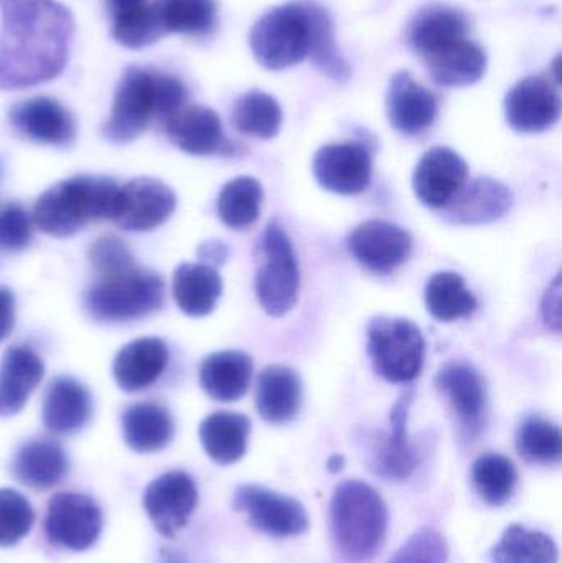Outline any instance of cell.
Here are the masks:
<instances>
[{
	"label": "cell",
	"instance_id": "cell-1",
	"mask_svg": "<svg viewBox=\"0 0 562 563\" xmlns=\"http://www.w3.org/2000/svg\"><path fill=\"white\" fill-rule=\"evenodd\" d=\"M0 89L33 88L62 75L75 22L56 0H0Z\"/></svg>",
	"mask_w": 562,
	"mask_h": 563
},
{
	"label": "cell",
	"instance_id": "cell-2",
	"mask_svg": "<svg viewBox=\"0 0 562 563\" xmlns=\"http://www.w3.org/2000/svg\"><path fill=\"white\" fill-rule=\"evenodd\" d=\"M187 98V88L177 76L129 66L119 79L102 134L114 144H129L141 137L154 119L167 122L177 114Z\"/></svg>",
	"mask_w": 562,
	"mask_h": 563
},
{
	"label": "cell",
	"instance_id": "cell-3",
	"mask_svg": "<svg viewBox=\"0 0 562 563\" xmlns=\"http://www.w3.org/2000/svg\"><path fill=\"white\" fill-rule=\"evenodd\" d=\"M119 187L108 177L78 175L59 181L36 200L32 223L58 240L75 236L95 221L112 220Z\"/></svg>",
	"mask_w": 562,
	"mask_h": 563
},
{
	"label": "cell",
	"instance_id": "cell-4",
	"mask_svg": "<svg viewBox=\"0 0 562 563\" xmlns=\"http://www.w3.org/2000/svg\"><path fill=\"white\" fill-rule=\"evenodd\" d=\"M330 531L337 549L346 561H368L385 542L388 508L372 486L360 479H349L337 486L333 493Z\"/></svg>",
	"mask_w": 562,
	"mask_h": 563
},
{
	"label": "cell",
	"instance_id": "cell-5",
	"mask_svg": "<svg viewBox=\"0 0 562 563\" xmlns=\"http://www.w3.org/2000/svg\"><path fill=\"white\" fill-rule=\"evenodd\" d=\"M165 284L157 273L137 266L125 273L99 277L86 294L92 318L108 323L141 320L164 303Z\"/></svg>",
	"mask_w": 562,
	"mask_h": 563
},
{
	"label": "cell",
	"instance_id": "cell-6",
	"mask_svg": "<svg viewBox=\"0 0 562 563\" xmlns=\"http://www.w3.org/2000/svg\"><path fill=\"white\" fill-rule=\"evenodd\" d=\"M250 45L256 62L269 71L299 65L309 56L307 2L286 3L264 13L251 30Z\"/></svg>",
	"mask_w": 562,
	"mask_h": 563
},
{
	"label": "cell",
	"instance_id": "cell-7",
	"mask_svg": "<svg viewBox=\"0 0 562 563\" xmlns=\"http://www.w3.org/2000/svg\"><path fill=\"white\" fill-rule=\"evenodd\" d=\"M366 336L370 360L379 377L405 384L421 374L426 340L418 324L406 318L378 317L370 321Z\"/></svg>",
	"mask_w": 562,
	"mask_h": 563
},
{
	"label": "cell",
	"instance_id": "cell-8",
	"mask_svg": "<svg viewBox=\"0 0 562 563\" xmlns=\"http://www.w3.org/2000/svg\"><path fill=\"white\" fill-rule=\"evenodd\" d=\"M264 264L257 271V301L271 317L289 313L299 298L300 273L290 238L277 221H271L263 238Z\"/></svg>",
	"mask_w": 562,
	"mask_h": 563
},
{
	"label": "cell",
	"instance_id": "cell-9",
	"mask_svg": "<svg viewBox=\"0 0 562 563\" xmlns=\"http://www.w3.org/2000/svg\"><path fill=\"white\" fill-rule=\"evenodd\" d=\"M102 529V515L95 499L79 493H58L48 503L46 539L56 548L82 552L96 544Z\"/></svg>",
	"mask_w": 562,
	"mask_h": 563
},
{
	"label": "cell",
	"instance_id": "cell-10",
	"mask_svg": "<svg viewBox=\"0 0 562 563\" xmlns=\"http://www.w3.org/2000/svg\"><path fill=\"white\" fill-rule=\"evenodd\" d=\"M233 506L250 525L271 538H296L309 529V516L297 499L257 485L240 486Z\"/></svg>",
	"mask_w": 562,
	"mask_h": 563
},
{
	"label": "cell",
	"instance_id": "cell-11",
	"mask_svg": "<svg viewBox=\"0 0 562 563\" xmlns=\"http://www.w3.org/2000/svg\"><path fill=\"white\" fill-rule=\"evenodd\" d=\"M177 208V197L170 187L157 178H135L119 188L112 221L115 227L134 233H145L162 227Z\"/></svg>",
	"mask_w": 562,
	"mask_h": 563
},
{
	"label": "cell",
	"instance_id": "cell-12",
	"mask_svg": "<svg viewBox=\"0 0 562 563\" xmlns=\"http://www.w3.org/2000/svg\"><path fill=\"white\" fill-rule=\"evenodd\" d=\"M436 386L449 400L462 433L471 442L477 439L487 419V389L477 369L462 361H452L439 369Z\"/></svg>",
	"mask_w": 562,
	"mask_h": 563
},
{
	"label": "cell",
	"instance_id": "cell-13",
	"mask_svg": "<svg viewBox=\"0 0 562 563\" xmlns=\"http://www.w3.org/2000/svg\"><path fill=\"white\" fill-rule=\"evenodd\" d=\"M197 505V485L185 472L165 473L144 492L145 512L165 538H175L188 525Z\"/></svg>",
	"mask_w": 562,
	"mask_h": 563
},
{
	"label": "cell",
	"instance_id": "cell-14",
	"mask_svg": "<svg viewBox=\"0 0 562 563\" xmlns=\"http://www.w3.org/2000/svg\"><path fill=\"white\" fill-rule=\"evenodd\" d=\"M561 115L558 86L544 76L521 79L505 98V118L520 134H540L553 128Z\"/></svg>",
	"mask_w": 562,
	"mask_h": 563
},
{
	"label": "cell",
	"instance_id": "cell-15",
	"mask_svg": "<svg viewBox=\"0 0 562 563\" xmlns=\"http://www.w3.org/2000/svg\"><path fill=\"white\" fill-rule=\"evenodd\" d=\"M349 251L370 273L389 274L411 256L412 238L405 228L389 221H366L350 234Z\"/></svg>",
	"mask_w": 562,
	"mask_h": 563
},
{
	"label": "cell",
	"instance_id": "cell-16",
	"mask_svg": "<svg viewBox=\"0 0 562 563\" xmlns=\"http://www.w3.org/2000/svg\"><path fill=\"white\" fill-rule=\"evenodd\" d=\"M467 162L449 147H432L412 174V190L425 207L444 210L467 184Z\"/></svg>",
	"mask_w": 562,
	"mask_h": 563
},
{
	"label": "cell",
	"instance_id": "cell-17",
	"mask_svg": "<svg viewBox=\"0 0 562 563\" xmlns=\"http://www.w3.org/2000/svg\"><path fill=\"white\" fill-rule=\"evenodd\" d=\"M313 177L323 190L337 195H360L372 181V155L362 144H330L317 151Z\"/></svg>",
	"mask_w": 562,
	"mask_h": 563
},
{
	"label": "cell",
	"instance_id": "cell-18",
	"mask_svg": "<svg viewBox=\"0 0 562 563\" xmlns=\"http://www.w3.org/2000/svg\"><path fill=\"white\" fill-rule=\"evenodd\" d=\"M9 121L16 134L36 144L69 145L75 141V119L48 96H36L10 108Z\"/></svg>",
	"mask_w": 562,
	"mask_h": 563
},
{
	"label": "cell",
	"instance_id": "cell-19",
	"mask_svg": "<svg viewBox=\"0 0 562 563\" xmlns=\"http://www.w3.org/2000/svg\"><path fill=\"white\" fill-rule=\"evenodd\" d=\"M386 112L396 131L418 135L434 124L439 102L434 92L419 85L408 71H399L389 81Z\"/></svg>",
	"mask_w": 562,
	"mask_h": 563
},
{
	"label": "cell",
	"instance_id": "cell-20",
	"mask_svg": "<svg viewBox=\"0 0 562 563\" xmlns=\"http://www.w3.org/2000/svg\"><path fill=\"white\" fill-rule=\"evenodd\" d=\"M175 147L190 155L231 154L233 147L223 132L220 115L207 106H187L165 122Z\"/></svg>",
	"mask_w": 562,
	"mask_h": 563
},
{
	"label": "cell",
	"instance_id": "cell-21",
	"mask_svg": "<svg viewBox=\"0 0 562 563\" xmlns=\"http://www.w3.org/2000/svg\"><path fill=\"white\" fill-rule=\"evenodd\" d=\"M514 207V194L507 185L482 177L465 184L444 208L445 220L462 227L495 223Z\"/></svg>",
	"mask_w": 562,
	"mask_h": 563
},
{
	"label": "cell",
	"instance_id": "cell-22",
	"mask_svg": "<svg viewBox=\"0 0 562 563\" xmlns=\"http://www.w3.org/2000/svg\"><path fill=\"white\" fill-rule=\"evenodd\" d=\"M92 416V397L88 387L71 376L49 383L43 399V426L55 435H73L88 426Z\"/></svg>",
	"mask_w": 562,
	"mask_h": 563
},
{
	"label": "cell",
	"instance_id": "cell-23",
	"mask_svg": "<svg viewBox=\"0 0 562 563\" xmlns=\"http://www.w3.org/2000/svg\"><path fill=\"white\" fill-rule=\"evenodd\" d=\"M45 364L30 346H10L0 360V417L22 412L42 383Z\"/></svg>",
	"mask_w": 562,
	"mask_h": 563
},
{
	"label": "cell",
	"instance_id": "cell-24",
	"mask_svg": "<svg viewBox=\"0 0 562 563\" xmlns=\"http://www.w3.org/2000/svg\"><path fill=\"white\" fill-rule=\"evenodd\" d=\"M168 360V346L161 338H139L115 354L112 374L125 393H141L157 383Z\"/></svg>",
	"mask_w": 562,
	"mask_h": 563
},
{
	"label": "cell",
	"instance_id": "cell-25",
	"mask_svg": "<svg viewBox=\"0 0 562 563\" xmlns=\"http://www.w3.org/2000/svg\"><path fill=\"white\" fill-rule=\"evenodd\" d=\"M302 406V383L289 366L273 364L257 377L256 409L266 422L283 426L296 419Z\"/></svg>",
	"mask_w": 562,
	"mask_h": 563
},
{
	"label": "cell",
	"instance_id": "cell-26",
	"mask_svg": "<svg viewBox=\"0 0 562 563\" xmlns=\"http://www.w3.org/2000/svg\"><path fill=\"white\" fill-rule=\"evenodd\" d=\"M422 59L434 82L445 88L475 85L487 73V53L471 38L449 43Z\"/></svg>",
	"mask_w": 562,
	"mask_h": 563
},
{
	"label": "cell",
	"instance_id": "cell-27",
	"mask_svg": "<svg viewBox=\"0 0 562 563\" xmlns=\"http://www.w3.org/2000/svg\"><path fill=\"white\" fill-rule=\"evenodd\" d=\"M68 470L65 450L52 439L29 440L20 446L12 462V475L16 482L36 492L58 485Z\"/></svg>",
	"mask_w": 562,
	"mask_h": 563
},
{
	"label": "cell",
	"instance_id": "cell-28",
	"mask_svg": "<svg viewBox=\"0 0 562 563\" xmlns=\"http://www.w3.org/2000/svg\"><path fill=\"white\" fill-rule=\"evenodd\" d=\"M412 393L399 397L392 410V435L385 437L373 453V466L383 478L403 482L415 473L418 455L408 439L409 407Z\"/></svg>",
	"mask_w": 562,
	"mask_h": 563
},
{
	"label": "cell",
	"instance_id": "cell-29",
	"mask_svg": "<svg viewBox=\"0 0 562 563\" xmlns=\"http://www.w3.org/2000/svg\"><path fill=\"white\" fill-rule=\"evenodd\" d=\"M467 15L461 10L448 5H429L419 10L408 26V45L416 55L428 56L429 53L467 38L469 33Z\"/></svg>",
	"mask_w": 562,
	"mask_h": 563
},
{
	"label": "cell",
	"instance_id": "cell-30",
	"mask_svg": "<svg viewBox=\"0 0 562 563\" xmlns=\"http://www.w3.org/2000/svg\"><path fill=\"white\" fill-rule=\"evenodd\" d=\"M254 361L243 351H220L200 364V384L218 402H236L250 389Z\"/></svg>",
	"mask_w": 562,
	"mask_h": 563
},
{
	"label": "cell",
	"instance_id": "cell-31",
	"mask_svg": "<svg viewBox=\"0 0 562 563\" xmlns=\"http://www.w3.org/2000/svg\"><path fill=\"white\" fill-rule=\"evenodd\" d=\"M174 433V417L158 404H134L122 413V437L134 452H161L172 442Z\"/></svg>",
	"mask_w": 562,
	"mask_h": 563
},
{
	"label": "cell",
	"instance_id": "cell-32",
	"mask_svg": "<svg viewBox=\"0 0 562 563\" xmlns=\"http://www.w3.org/2000/svg\"><path fill=\"white\" fill-rule=\"evenodd\" d=\"M200 442L218 465H233L243 459L250 442V417L236 412H214L200 423Z\"/></svg>",
	"mask_w": 562,
	"mask_h": 563
},
{
	"label": "cell",
	"instance_id": "cell-33",
	"mask_svg": "<svg viewBox=\"0 0 562 563\" xmlns=\"http://www.w3.org/2000/svg\"><path fill=\"white\" fill-rule=\"evenodd\" d=\"M223 291V279L207 264L185 263L175 269L174 297L188 317H207L217 307Z\"/></svg>",
	"mask_w": 562,
	"mask_h": 563
},
{
	"label": "cell",
	"instance_id": "cell-34",
	"mask_svg": "<svg viewBox=\"0 0 562 563\" xmlns=\"http://www.w3.org/2000/svg\"><path fill=\"white\" fill-rule=\"evenodd\" d=\"M307 9L310 15V59L319 71L333 81H349L352 69L337 46L335 30L329 12L316 2H307Z\"/></svg>",
	"mask_w": 562,
	"mask_h": 563
},
{
	"label": "cell",
	"instance_id": "cell-35",
	"mask_svg": "<svg viewBox=\"0 0 562 563\" xmlns=\"http://www.w3.org/2000/svg\"><path fill=\"white\" fill-rule=\"evenodd\" d=\"M494 563H558L560 551L557 542L525 526L514 525L505 529L500 542L492 549Z\"/></svg>",
	"mask_w": 562,
	"mask_h": 563
},
{
	"label": "cell",
	"instance_id": "cell-36",
	"mask_svg": "<svg viewBox=\"0 0 562 563\" xmlns=\"http://www.w3.org/2000/svg\"><path fill=\"white\" fill-rule=\"evenodd\" d=\"M426 307L436 320L455 321L477 310V298L469 290L464 277L455 273H438L426 285Z\"/></svg>",
	"mask_w": 562,
	"mask_h": 563
},
{
	"label": "cell",
	"instance_id": "cell-37",
	"mask_svg": "<svg viewBox=\"0 0 562 563\" xmlns=\"http://www.w3.org/2000/svg\"><path fill=\"white\" fill-rule=\"evenodd\" d=\"M231 122L241 134L267 141L279 134L283 125V109L277 99L266 92H244L234 102Z\"/></svg>",
	"mask_w": 562,
	"mask_h": 563
},
{
	"label": "cell",
	"instance_id": "cell-38",
	"mask_svg": "<svg viewBox=\"0 0 562 563\" xmlns=\"http://www.w3.org/2000/svg\"><path fill=\"white\" fill-rule=\"evenodd\" d=\"M472 483L482 501L498 508L514 498L518 485V470L507 456L487 453L475 460Z\"/></svg>",
	"mask_w": 562,
	"mask_h": 563
},
{
	"label": "cell",
	"instance_id": "cell-39",
	"mask_svg": "<svg viewBox=\"0 0 562 563\" xmlns=\"http://www.w3.org/2000/svg\"><path fill=\"white\" fill-rule=\"evenodd\" d=\"M263 198V187L256 178H234L218 195V217L231 230L250 228L260 218Z\"/></svg>",
	"mask_w": 562,
	"mask_h": 563
},
{
	"label": "cell",
	"instance_id": "cell-40",
	"mask_svg": "<svg viewBox=\"0 0 562 563\" xmlns=\"http://www.w3.org/2000/svg\"><path fill=\"white\" fill-rule=\"evenodd\" d=\"M515 445L521 459L535 465H560L562 435L557 423L541 417H528L518 427Z\"/></svg>",
	"mask_w": 562,
	"mask_h": 563
},
{
	"label": "cell",
	"instance_id": "cell-41",
	"mask_svg": "<svg viewBox=\"0 0 562 563\" xmlns=\"http://www.w3.org/2000/svg\"><path fill=\"white\" fill-rule=\"evenodd\" d=\"M112 20H114L112 36L119 45L125 46V48H144L167 33L158 0L145 3L131 12L122 13Z\"/></svg>",
	"mask_w": 562,
	"mask_h": 563
},
{
	"label": "cell",
	"instance_id": "cell-42",
	"mask_svg": "<svg viewBox=\"0 0 562 563\" xmlns=\"http://www.w3.org/2000/svg\"><path fill=\"white\" fill-rule=\"evenodd\" d=\"M167 33L207 35L217 23L214 0H158Z\"/></svg>",
	"mask_w": 562,
	"mask_h": 563
},
{
	"label": "cell",
	"instance_id": "cell-43",
	"mask_svg": "<svg viewBox=\"0 0 562 563\" xmlns=\"http://www.w3.org/2000/svg\"><path fill=\"white\" fill-rule=\"evenodd\" d=\"M35 521L29 499L15 489H0V548L19 544Z\"/></svg>",
	"mask_w": 562,
	"mask_h": 563
},
{
	"label": "cell",
	"instance_id": "cell-44",
	"mask_svg": "<svg viewBox=\"0 0 562 563\" xmlns=\"http://www.w3.org/2000/svg\"><path fill=\"white\" fill-rule=\"evenodd\" d=\"M449 545L444 536L432 528H422L411 536L388 563H448Z\"/></svg>",
	"mask_w": 562,
	"mask_h": 563
},
{
	"label": "cell",
	"instance_id": "cell-45",
	"mask_svg": "<svg viewBox=\"0 0 562 563\" xmlns=\"http://www.w3.org/2000/svg\"><path fill=\"white\" fill-rule=\"evenodd\" d=\"M88 260L99 277L125 273L139 266L128 244L115 236L99 238L92 243L88 251Z\"/></svg>",
	"mask_w": 562,
	"mask_h": 563
},
{
	"label": "cell",
	"instance_id": "cell-46",
	"mask_svg": "<svg viewBox=\"0 0 562 563\" xmlns=\"http://www.w3.org/2000/svg\"><path fill=\"white\" fill-rule=\"evenodd\" d=\"M32 224V217L20 205H7L0 211V253H19L29 247Z\"/></svg>",
	"mask_w": 562,
	"mask_h": 563
},
{
	"label": "cell",
	"instance_id": "cell-47",
	"mask_svg": "<svg viewBox=\"0 0 562 563\" xmlns=\"http://www.w3.org/2000/svg\"><path fill=\"white\" fill-rule=\"evenodd\" d=\"M544 321L548 327L560 331L561 328V277H557L553 284L548 287L544 294L543 305H541Z\"/></svg>",
	"mask_w": 562,
	"mask_h": 563
},
{
	"label": "cell",
	"instance_id": "cell-48",
	"mask_svg": "<svg viewBox=\"0 0 562 563\" xmlns=\"http://www.w3.org/2000/svg\"><path fill=\"white\" fill-rule=\"evenodd\" d=\"M15 327V297L5 285H0V343L12 333Z\"/></svg>",
	"mask_w": 562,
	"mask_h": 563
},
{
	"label": "cell",
	"instance_id": "cell-49",
	"mask_svg": "<svg viewBox=\"0 0 562 563\" xmlns=\"http://www.w3.org/2000/svg\"><path fill=\"white\" fill-rule=\"evenodd\" d=\"M228 256H230V250L221 241H207L198 247V257L207 266H221L227 263Z\"/></svg>",
	"mask_w": 562,
	"mask_h": 563
},
{
	"label": "cell",
	"instance_id": "cell-50",
	"mask_svg": "<svg viewBox=\"0 0 562 563\" xmlns=\"http://www.w3.org/2000/svg\"><path fill=\"white\" fill-rule=\"evenodd\" d=\"M106 3H108V10L112 19H115V16L122 15V13H128L131 10L145 5L147 0H106Z\"/></svg>",
	"mask_w": 562,
	"mask_h": 563
},
{
	"label": "cell",
	"instance_id": "cell-51",
	"mask_svg": "<svg viewBox=\"0 0 562 563\" xmlns=\"http://www.w3.org/2000/svg\"><path fill=\"white\" fill-rule=\"evenodd\" d=\"M161 563H187V559L177 551H170V549H164L161 552Z\"/></svg>",
	"mask_w": 562,
	"mask_h": 563
},
{
	"label": "cell",
	"instance_id": "cell-52",
	"mask_svg": "<svg viewBox=\"0 0 562 563\" xmlns=\"http://www.w3.org/2000/svg\"><path fill=\"white\" fill-rule=\"evenodd\" d=\"M343 465H345V460H343L342 455L330 456L329 462H327V468H329L330 473H339Z\"/></svg>",
	"mask_w": 562,
	"mask_h": 563
}]
</instances>
